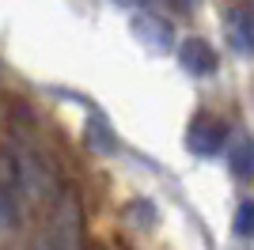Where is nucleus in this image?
<instances>
[{"mask_svg":"<svg viewBox=\"0 0 254 250\" xmlns=\"http://www.w3.org/2000/svg\"><path fill=\"white\" fill-rule=\"evenodd\" d=\"M15 171H19L23 189H27L34 201H46V197H53V193H57V178H53V171L46 167V159H38L34 152H27V148H23L19 156H15Z\"/></svg>","mask_w":254,"mask_h":250,"instance_id":"f03ea898","label":"nucleus"},{"mask_svg":"<svg viewBox=\"0 0 254 250\" xmlns=\"http://www.w3.org/2000/svg\"><path fill=\"white\" fill-rule=\"evenodd\" d=\"M232 175L235 178H254V140H239L232 148Z\"/></svg>","mask_w":254,"mask_h":250,"instance_id":"0eeeda50","label":"nucleus"},{"mask_svg":"<svg viewBox=\"0 0 254 250\" xmlns=\"http://www.w3.org/2000/svg\"><path fill=\"white\" fill-rule=\"evenodd\" d=\"M34 250H84V212H80L76 193H57L50 228Z\"/></svg>","mask_w":254,"mask_h":250,"instance_id":"f257e3e1","label":"nucleus"},{"mask_svg":"<svg viewBox=\"0 0 254 250\" xmlns=\"http://www.w3.org/2000/svg\"><path fill=\"white\" fill-rule=\"evenodd\" d=\"M133 34H137L148 50H159V53H167L171 46H175V31H171V23L163 19V15H156V11H140L137 19H133Z\"/></svg>","mask_w":254,"mask_h":250,"instance_id":"423d86ee","label":"nucleus"},{"mask_svg":"<svg viewBox=\"0 0 254 250\" xmlns=\"http://www.w3.org/2000/svg\"><path fill=\"white\" fill-rule=\"evenodd\" d=\"M224 140H228V125L212 114H197L186 129V148L193 156H216L224 148Z\"/></svg>","mask_w":254,"mask_h":250,"instance_id":"7ed1b4c3","label":"nucleus"},{"mask_svg":"<svg viewBox=\"0 0 254 250\" xmlns=\"http://www.w3.org/2000/svg\"><path fill=\"white\" fill-rule=\"evenodd\" d=\"M175 4H193V0H175Z\"/></svg>","mask_w":254,"mask_h":250,"instance_id":"9b49d317","label":"nucleus"},{"mask_svg":"<svg viewBox=\"0 0 254 250\" xmlns=\"http://www.w3.org/2000/svg\"><path fill=\"white\" fill-rule=\"evenodd\" d=\"M179 61L190 76H212L220 68V57H216V50L205 38H186L179 46Z\"/></svg>","mask_w":254,"mask_h":250,"instance_id":"39448f33","label":"nucleus"},{"mask_svg":"<svg viewBox=\"0 0 254 250\" xmlns=\"http://www.w3.org/2000/svg\"><path fill=\"white\" fill-rule=\"evenodd\" d=\"M15 216H19L15 193H11L8 186H0V231H4V228H11V224H15Z\"/></svg>","mask_w":254,"mask_h":250,"instance_id":"9d476101","label":"nucleus"},{"mask_svg":"<svg viewBox=\"0 0 254 250\" xmlns=\"http://www.w3.org/2000/svg\"><path fill=\"white\" fill-rule=\"evenodd\" d=\"M228 46L235 53H254V4L251 0H239L228 8Z\"/></svg>","mask_w":254,"mask_h":250,"instance_id":"20e7f679","label":"nucleus"},{"mask_svg":"<svg viewBox=\"0 0 254 250\" xmlns=\"http://www.w3.org/2000/svg\"><path fill=\"white\" fill-rule=\"evenodd\" d=\"M87 144L95 148V152H114L118 148L114 133H110V125H106L103 118H91V125H87Z\"/></svg>","mask_w":254,"mask_h":250,"instance_id":"6e6552de","label":"nucleus"},{"mask_svg":"<svg viewBox=\"0 0 254 250\" xmlns=\"http://www.w3.org/2000/svg\"><path fill=\"white\" fill-rule=\"evenodd\" d=\"M235 235L239 239H251L254 235V201H243L235 208Z\"/></svg>","mask_w":254,"mask_h":250,"instance_id":"1a4fd4ad","label":"nucleus"}]
</instances>
